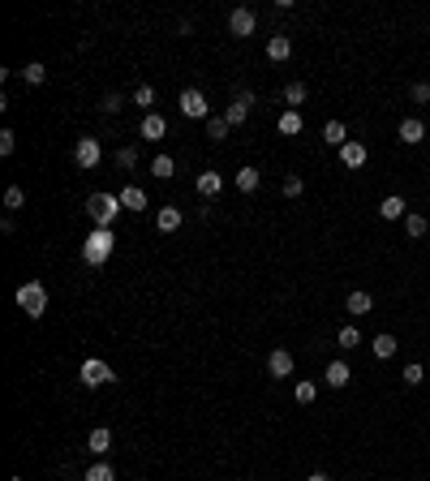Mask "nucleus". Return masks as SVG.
Wrapping results in <instances>:
<instances>
[{
    "instance_id": "nucleus-1",
    "label": "nucleus",
    "mask_w": 430,
    "mask_h": 481,
    "mask_svg": "<svg viewBox=\"0 0 430 481\" xmlns=\"http://www.w3.org/2000/svg\"><path fill=\"white\" fill-rule=\"evenodd\" d=\"M121 211L125 206H121L117 194H91V202H86V215L95 219V228H112Z\"/></svg>"
},
{
    "instance_id": "nucleus-2",
    "label": "nucleus",
    "mask_w": 430,
    "mask_h": 481,
    "mask_svg": "<svg viewBox=\"0 0 430 481\" xmlns=\"http://www.w3.org/2000/svg\"><path fill=\"white\" fill-rule=\"evenodd\" d=\"M112 245H117L112 228H91V236L82 241V258H86L91 267H104L108 254H112Z\"/></svg>"
},
{
    "instance_id": "nucleus-3",
    "label": "nucleus",
    "mask_w": 430,
    "mask_h": 481,
    "mask_svg": "<svg viewBox=\"0 0 430 481\" xmlns=\"http://www.w3.org/2000/svg\"><path fill=\"white\" fill-rule=\"evenodd\" d=\"M18 306L26 310V318H43V310H47V288L39 280H26L18 288Z\"/></svg>"
},
{
    "instance_id": "nucleus-4",
    "label": "nucleus",
    "mask_w": 430,
    "mask_h": 481,
    "mask_svg": "<svg viewBox=\"0 0 430 481\" xmlns=\"http://www.w3.org/2000/svg\"><path fill=\"white\" fill-rule=\"evenodd\" d=\"M181 116H189V121H206V116H211V108H206V95L202 90H194V86H189V90H181Z\"/></svg>"
},
{
    "instance_id": "nucleus-5",
    "label": "nucleus",
    "mask_w": 430,
    "mask_h": 481,
    "mask_svg": "<svg viewBox=\"0 0 430 481\" xmlns=\"http://www.w3.org/2000/svg\"><path fill=\"white\" fill-rule=\"evenodd\" d=\"M99 159H104V147H99V138H77V147H73V164L77 168H95V164H99Z\"/></svg>"
},
{
    "instance_id": "nucleus-6",
    "label": "nucleus",
    "mask_w": 430,
    "mask_h": 481,
    "mask_svg": "<svg viewBox=\"0 0 430 481\" xmlns=\"http://www.w3.org/2000/svg\"><path fill=\"white\" fill-rule=\"evenodd\" d=\"M77 374H82V382H86V387H108V382L117 378L112 370H108V361H99V357L82 361V370H77Z\"/></svg>"
},
{
    "instance_id": "nucleus-7",
    "label": "nucleus",
    "mask_w": 430,
    "mask_h": 481,
    "mask_svg": "<svg viewBox=\"0 0 430 481\" xmlns=\"http://www.w3.org/2000/svg\"><path fill=\"white\" fill-rule=\"evenodd\" d=\"M254 26H259L254 9H232V13H228V35H232V39H250Z\"/></svg>"
},
{
    "instance_id": "nucleus-8",
    "label": "nucleus",
    "mask_w": 430,
    "mask_h": 481,
    "mask_svg": "<svg viewBox=\"0 0 430 481\" xmlns=\"http://www.w3.org/2000/svg\"><path fill=\"white\" fill-rule=\"evenodd\" d=\"M250 108H254V90H237V99L228 103V112H224V121L232 125H246V116H250Z\"/></svg>"
},
{
    "instance_id": "nucleus-9",
    "label": "nucleus",
    "mask_w": 430,
    "mask_h": 481,
    "mask_svg": "<svg viewBox=\"0 0 430 481\" xmlns=\"http://www.w3.org/2000/svg\"><path fill=\"white\" fill-rule=\"evenodd\" d=\"M267 374H272V378H289L293 374V352L289 348H272V357H267Z\"/></svg>"
},
{
    "instance_id": "nucleus-10",
    "label": "nucleus",
    "mask_w": 430,
    "mask_h": 481,
    "mask_svg": "<svg viewBox=\"0 0 430 481\" xmlns=\"http://www.w3.org/2000/svg\"><path fill=\"white\" fill-rule=\"evenodd\" d=\"M323 382H327L331 391H340V387H348V382H353V370H348L344 361H331L327 370H323Z\"/></svg>"
},
{
    "instance_id": "nucleus-11",
    "label": "nucleus",
    "mask_w": 430,
    "mask_h": 481,
    "mask_svg": "<svg viewBox=\"0 0 430 481\" xmlns=\"http://www.w3.org/2000/svg\"><path fill=\"white\" fill-rule=\"evenodd\" d=\"M396 134H401V142H405V147H418V142L426 138V125H422L418 116H405V121H401V130H396Z\"/></svg>"
},
{
    "instance_id": "nucleus-12",
    "label": "nucleus",
    "mask_w": 430,
    "mask_h": 481,
    "mask_svg": "<svg viewBox=\"0 0 430 481\" xmlns=\"http://www.w3.org/2000/svg\"><path fill=\"white\" fill-rule=\"evenodd\" d=\"M164 134H168V121L159 116V112H147V116H142V138H147V142H159Z\"/></svg>"
},
{
    "instance_id": "nucleus-13",
    "label": "nucleus",
    "mask_w": 430,
    "mask_h": 481,
    "mask_svg": "<svg viewBox=\"0 0 430 481\" xmlns=\"http://www.w3.org/2000/svg\"><path fill=\"white\" fill-rule=\"evenodd\" d=\"M366 155H370V151H366L361 142H353V138H348L344 147H340V164H344V168H361V164H366Z\"/></svg>"
},
{
    "instance_id": "nucleus-14",
    "label": "nucleus",
    "mask_w": 430,
    "mask_h": 481,
    "mask_svg": "<svg viewBox=\"0 0 430 481\" xmlns=\"http://www.w3.org/2000/svg\"><path fill=\"white\" fill-rule=\"evenodd\" d=\"M344 310L353 314V318H361V314H370V310H374V297H370V293H361V288H357V293H348Z\"/></svg>"
},
{
    "instance_id": "nucleus-15",
    "label": "nucleus",
    "mask_w": 430,
    "mask_h": 481,
    "mask_svg": "<svg viewBox=\"0 0 430 481\" xmlns=\"http://www.w3.org/2000/svg\"><path fill=\"white\" fill-rule=\"evenodd\" d=\"M379 215H383V219H405V215H409V206H405V198H401V194H387L383 202H379Z\"/></svg>"
},
{
    "instance_id": "nucleus-16",
    "label": "nucleus",
    "mask_w": 430,
    "mask_h": 481,
    "mask_svg": "<svg viewBox=\"0 0 430 481\" xmlns=\"http://www.w3.org/2000/svg\"><path fill=\"white\" fill-rule=\"evenodd\" d=\"M117 198H121V206H125V211H147V194H142L138 185H125Z\"/></svg>"
},
{
    "instance_id": "nucleus-17",
    "label": "nucleus",
    "mask_w": 430,
    "mask_h": 481,
    "mask_svg": "<svg viewBox=\"0 0 430 481\" xmlns=\"http://www.w3.org/2000/svg\"><path fill=\"white\" fill-rule=\"evenodd\" d=\"M289 52H293L289 35H272V39H267V60H289Z\"/></svg>"
},
{
    "instance_id": "nucleus-18",
    "label": "nucleus",
    "mask_w": 430,
    "mask_h": 481,
    "mask_svg": "<svg viewBox=\"0 0 430 481\" xmlns=\"http://www.w3.org/2000/svg\"><path fill=\"white\" fill-rule=\"evenodd\" d=\"M155 228H159V232H177V228H181V211H177V206H159Z\"/></svg>"
},
{
    "instance_id": "nucleus-19",
    "label": "nucleus",
    "mask_w": 430,
    "mask_h": 481,
    "mask_svg": "<svg viewBox=\"0 0 430 481\" xmlns=\"http://www.w3.org/2000/svg\"><path fill=\"white\" fill-rule=\"evenodd\" d=\"M323 142H327V147H344V142H348V130H344V121H327L323 125Z\"/></svg>"
},
{
    "instance_id": "nucleus-20",
    "label": "nucleus",
    "mask_w": 430,
    "mask_h": 481,
    "mask_svg": "<svg viewBox=\"0 0 430 481\" xmlns=\"http://www.w3.org/2000/svg\"><path fill=\"white\" fill-rule=\"evenodd\" d=\"M219 189H224V176L219 172H198V194L202 198H215Z\"/></svg>"
},
{
    "instance_id": "nucleus-21",
    "label": "nucleus",
    "mask_w": 430,
    "mask_h": 481,
    "mask_svg": "<svg viewBox=\"0 0 430 481\" xmlns=\"http://www.w3.org/2000/svg\"><path fill=\"white\" fill-rule=\"evenodd\" d=\"M86 447H91L95 456H104L108 447H112V430H108V426H95V430H91V439H86Z\"/></svg>"
},
{
    "instance_id": "nucleus-22",
    "label": "nucleus",
    "mask_w": 430,
    "mask_h": 481,
    "mask_svg": "<svg viewBox=\"0 0 430 481\" xmlns=\"http://www.w3.org/2000/svg\"><path fill=\"white\" fill-rule=\"evenodd\" d=\"M370 348H374V357L379 361H387V357H396V348H401V344H396V335H374V340H370Z\"/></svg>"
},
{
    "instance_id": "nucleus-23",
    "label": "nucleus",
    "mask_w": 430,
    "mask_h": 481,
    "mask_svg": "<svg viewBox=\"0 0 430 481\" xmlns=\"http://www.w3.org/2000/svg\"><path fill=\"white\" fill-rule=\"evenodd\" d=\"M276 130H280V134H289V138H293V134H301V112H293V108H289V112H280Z\"/></svg>"
},
{
    "instance_id": "nucleus-24",
    "label": "nucleus",
    "mask_w": 430,
    "mask_h": 481,
    "mask_svg": "<svg viewBox=\"0 0 430 481\" xmlns=\"http://www.w3.org/2000/svg\"><path fill=\"white\" fill-rule=\"evenodd\" d=\"M306 95H310V90H306V82H289V86H284V103L297 112L301 103H306Z\"/></svg>"
},
{
    "instance_id": "nucleus-25",
    "label": "nucleus",
    "mask_w": 430,
    "mask_h": 481,
    "mask_svg": "<svg viewBox=\"0 0 430 481\" xmlns=\"http://www.w3.org/2000/svg\"><path fill=\"white\" fill-rule=\"evenodd\" d=\"M259 181H263L259 168H241V172H237V189H241V194H254V189H259Z\"/></svg>"
},
{
    "instance_id": "nucleus-26",
    "label": "nucleus",
    "mask_w": 430,
    "mask_h": 481,
    "mask_svg": "<svg viewBox=\"0 0 430 481\" xmlns=\"http://www.w3.org/2000/svg\"><path fill=\"white\" fill-rule=\"evenodd\" d=\"M172 172H177V164H172V155H155V159H151V176H159V181H168Z\"/></svg>"
},
{
    "instance_id": "nucleus-27",
    "label": "nucleus",
    "mask_w": 430,
    "mask_h": 481,
    "mask_svg": "<svg viewBox=\"0 0 430 481\" xmlns=\"http://www.w3.org/2000/svg\"><path fill=\"white\" fill-rule=\"evenodd\" d=\"M82 481H117V473H112V464H104V460H95L91 469H86V477Z\"/></svg>"
},
{
    "instance_id": "nucleus-28",
    "label": "nucleus",
    "mask_w": 430,
    "mask_h": 481,
    "mask_svg": "<svg viewBox=\"0 0 430 481\" xmlns=\"http://www.w3.org/2000/svg\"><path fill=\"white\" fill-rule=\"evenodd\" d=\"M426 228H430V223H426V215H413V211L405 215V232H409L413 241H422V236H426Z\"/></svg>"
},
{
    "instance_id": "nucleus-29",
    "label": "nucleus",
    "mask_w": 430,
    "mask_h": 481,
    "mask_svg": "<svg viewBox=\"0 0 430 481\" xmlns=\"http://www.w3.org/2000/svg\"><path fill=\"white\" fill-rule=\"evenodd\" d=\"M228 130H232V125H228L224 116H211V121H206V138H211V142H224Z\"/></svg>"
},
{
    "instance_id": "nucleus-30",
    "label": "nucleus",
    "mask_w": 430,
    "mask_h": 481,
    "mask_svg": "<svg viewBox=\"0 0 430 481\" xmlns=\"http://www.w3.org/2000/svg\"><path fill=\"white\" fill-rule=\"evenodd\" d=\"M314 395H318V387H314V382H306V378L293 387V399H297V404H314Z\"/></svg>"
},
{
    "instance_id": "nucleus-31",
    "label": "nucleus",
    "mask_w": 430,
    "mask_h": 481,
    "mask_svg": "<svg viewBox=\"0 0 430 481\" xmlns=\"http://www.w3.org/2000/svg\"><path fill=\"white\" fill-rule=\"evenodd\" d=\"M22 202H26L22 185H9V189H5V206H9V211H22Z\"/></svg>"
},
{
    "instance_id": "nucleus-32",
    "label": "nucleus",
    "mask_w": 430,
    "mask_h": 481,
    "mask_svg": "<svg viewBox=\"0 0 430 481\" xmlns=\"http://www.w3.org/2000/svg\"><path fill=\"white\" fill-rule=\"evenodd\" d=\"M22 77H26V82H30V86H39V82H43V77H47V69L39 65V60H30V65L22 69Z\"/></svg>"
},
{
    "instance_id": "nucleus-33",
    "label": "nucleus",
    "mask_w": 430,
    "mask_h": 481,
    "mask_svg": "<svg viewBox=\"0 0 430 481\" xmlns=\"http://www.w3.org/2000/svg\"><path fill=\"white\" fill-rule=\"evenodd\" d=\"M336 340H340V348H357V344H361V331H357V327H340Z\"/></svg>"
},
{
    "instance_id": "nucleus-34",
    "label": "nucleus",
    "mask_w": 430,
    "mask_h": 481,
    "mask_svg": "<svg viewBox=\"0 0 430 481\" xmlns=\"http://www.w3.org/2000/svg\"><path fill=\"white\" fill-rule=\"evenodd\" d=\"M151 103H155V90H151V86H138V90H134V108H147V112H151Z\"/></svg>"
},
{
    "instance_id": "nucleus-35",
    "label": "nucleus",
    "mask_w": 430,
    "mask_h": 481,
    "mask_svg": "<svg viewBox=\"0 0 430 481\" xmlns=\"http://www.w3.org/2000/svg\"><path fill=\"white\" fill-rule=\"evenodd\" d=\"M409 99L413 103H430V82H413L409 86Z\"/></svg>"
},
{
    "instance_id": "nucleus-36",
    "label": "nucleus",
    "mask_w": 430,
    "mask_h": 481,
    "mask_svg": "<svg viewBox=\"0 0 430 481\" xmlns=\"http://www.w3.org/2000/svg\"><path fill=\"white\" fill-rule=\"evenodd\" d=\"M13 147H18V134H13V130H0V155H13Z\"/></svg>"
},
{
    "instance_id": "nucleus-37",
    "label": "nucleus",
    "mask_w": 430,
    "mask_h": 481,
    "mask_svg": "<svg viewBox=\"0 0 430 481\" xmlns=\"http://www.w3.org/2000/svg\"><path fill=\"white\" fill-rule=\"evenodd\" d=\"M422 378H426V370H422V365H405V387H418Z\"/></svg>"
},
{
    "instance_id": "nucleus-38",
    "label": "nucleus",
    "mask_w": 430,
    "mask_h": 481,
    "mask_svg": "<svg viewBox=\"0 0 430 481\" xmlns=\"http://www.w3.org/2000/svg\"><path fill=\"white\" fill-rule=\"evenodd\" d=\"M117 164H121V168H134V164H138V151H134V147H121V151H117Z\"/></svg>"
},
{
    "instance_id": "nucleus-39",
    "label": "nucleus",
    "mask_w": 430,
    "mask_h": 481,
    "mask_svg": "<svg viewBox=\"0 0 430 481\" xmlns=\"http://www.w3.org/2000/svg\"><path fill=\"white\" fill-rule=\"evenodd\" d=\"M301 189H306V181H301V176H284V194H289V198H297Z\"/></svg>"
},
{
    "instance_id": "nucleus-40",
    "label": "nucleus",
    "mask_w": 430,
    "mask_h": 481,
    "mask_svg": "<svg viewBox=\"0 0 430 481\" xmlns=\"http://www.w3.org/2000/svg\"><path fill=\"white\" fill-rule=\"evenodd\" d=\"M125 108V99H121V95L112 90V95H104V112H121Z\"/></svg>"
},
{
    "instance_id": "nucleus-41",
    "label": "nucleus",
    "mask_w": 430,
    "mask_h": 481,
    "mask_svg": "<svg viewBox=\"0 0 430 481\" xmlns=\"http://www.w3.org/2000/svg\"><path fill=\"white\" fill-rule=\"evenodd\" d=\"M306 481H331V477H327V473H310Z\"/></svg>"
},
{
    "instance_id": "nucleus-42",
    "label": "nucleus",
    "mask_w": 430,
    "mask_h": 481,
    "mask_svg": "<svg viewBox=\"0 0 430 481\" xmlns=\"http://www.w3.org/2000/svg\"><path fill=\"white\" fill-rule=\"evenodd\" d=\"M13 481H22V477H13Z\"/></svg>"
}]
</instances>
